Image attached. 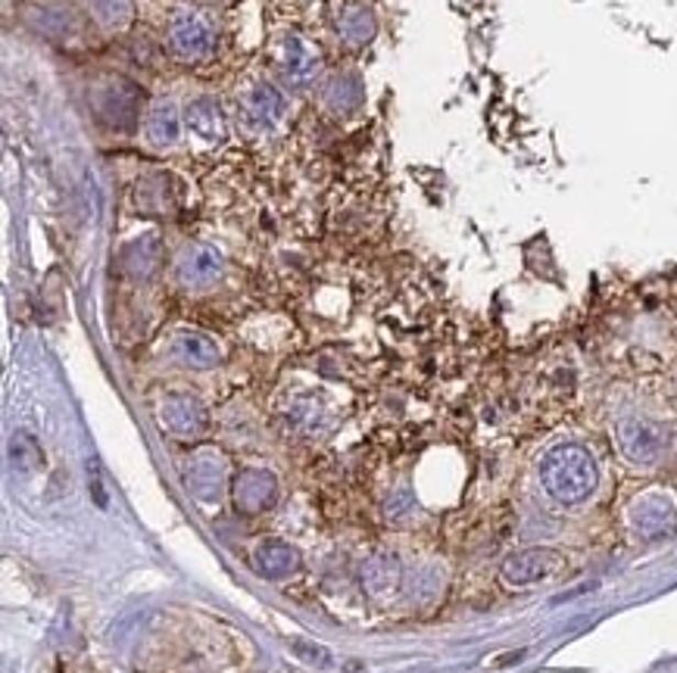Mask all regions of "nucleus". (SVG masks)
Wrapping results in <instances>:
<instances>
[{
    "mask_svg": "<svg viewBox=\"0 0 677 673\" xmlns=\"http://www.w3.org/2000/svg\"><path fill=\"white\" fill-rule=\"evenodd\" d=\"M181 119H185V135L197 141L200 147H219L225 141V135H229L222 106L210 94H203V91L191 94L181 103Z\"/></svg>",
    "mask_w": 677,
    "mask_h": 673,
    "instance_id": "1a4fd4ad",
    "label": "nucleus"
},
{
    "mask_svg": "<svg viewBox=\"0 0 677 673\" xmlns=\"http://www.w3.org/2000/svg\"><path fill=\"white\" fill-rule=\"evenodd\" d=\"M156 415H159V424H163L173 437H181V440H193V437H200V434L210 427L207 405L200 403L197 396H191V393H169V396L159 403Z\"/></svg>",
    "mask_w": 677,
    "mask_h": 673,
    "instance_id": "9d476101",
    "label": "nucleus"
},
{
    "mask_svg": "<svg viewBox=\"0 0 677 673\" xmlns=\"http://www.w3.org/2000/svg\"><path fill=\"white\" fill-rule=\"evenodd\" d=\"M185 483L191 496L203 505L222 500L229 483V459L219 449H197L185 464Z\"/></svg>",
    "mask_w": 677,
    "mask_h": 673,
    "instance_id": "0eeeda50",
    "label": "nucleus"
},
{
    "mask_svg": "<svg viewBox=\"0 0 677 673\" xmlns=\"http://www.w3.org/2000/svg\"><path fill=\"white\" fill-rule=\"evenodd\" d=\"M543 493L559 505H584L600 486V464L580 442H556L537 464Z\"/></svg>",
    "mask_w": 677,
    "mask_h": 673,
    "instance_id": "f257e3e1",
    "label": "nucleus"
},
{
    "mask_svg": "<svg viewBox=\"0 0 677 673\" xmlns=\"http://www.w3.org/2000/svg\"><path fill=\"white\" fill-rule=\"evenodd\" d=\"M337 32H341V38L347 41L349 47H366L368 41L375 38V32H378V20H375L371 7L353 3V7H347V10L341 13Z\"/></svg>",
    "mask_w": 677,
    "mask_h": 673,
    "instance_id": "f3484780",
    "label": "nucleus"
},
{
    "mask_svg": "<svg viewBox=\"0 0 677 673\" xmlns=\"http://www.w3.org/2000/svg\"><path fill=\"white\" fill-rule=\"evenodd\" d=\"M181 137H185L181 106L175 103L173 97H154V103L144 113V141L156 150H173L181 144Z\"/></svg>",
    "mask_w": 677,
    "mask_h": 673,
    "instance_id": "9b49d317",
    "label": "nucleus"
},
{
    "mask_svg": "<svg viewBox=\"0 0 677 673\" xmlns=\"http://www.w3.org/2000/svg\"><path fill=\"white\" fill-rule=\"evenodd\" d=\"M237 113L253 132H275L288 119V94L271 78L253 76L237 88Z\"/></svg>",
    "mask_w": 677,
    "mask_h": 673,
    "instance_id": "7ed1b4c3",
    "label": "nucleus"
},
{
    "mask_svg": "<svg viewBox=\"0 0 677 673\" xmlns=\"http://www.w3.org/2000/svg\"><path fill=\"white\" fill-rule=\"evenodd\" d=\"M677 524V502L662 493V490H650L640 493L637 500L628 505V527L637 534L640 539H658L665 537L668 530H675Z\"/></svg>",
    "mask_w": 677,
    "mask_h": 673,
    "instance_id": "6e6552de",
    "label": "nucleus"
},
{
    "mask_svg": "<svg viewBox=\"0 0 677 673\" xmlns=\"http://www.w3.org/2000/svg\"><path fill=\"white\" fill-rule=\"evenodd\" d=\"M278 493H281L278 490V478L271 471H263V468L244 471L234 481V505L244 515H263L266 508H271L278 502Z\"/></svg>",
    "mask_w": 677,
    "mask_h": 673,
    "instance_id": "f8f14e48",
    "label": "nucleus"
},
{
    "mask_svg": "<svg viewBox=\"0 0 677 673\" xmlns=\"http://www.w3.org/2000/svg\"><path fill=\"white\" fill-rule=\"evenodd\" d=\"M166 41H169L173 57L185 59V63H197V59L210 57L215 32L203 13H197V10H181V13H175L173 22H169V35H166Z\"/></svg>",
    "mask_w": 677,
    "mask_h": 673,
    "instance_id": "39448f33",
    "label": "nucleus"
},
{
    "mask_svg": "<svg viewBox=\"0 0 677 673\" xmlns=\"http://www.w3.org/2000/svg\"><path fill=\"white\" fill-rule=\"evenodd\" d=\"M322 100L329 106L334 116H347V113H356L359 103H363V81L353 72H344V76H334L325 85L322 91Z\"/></svg>",
    "mask_w": 677,
    "mask_h": 673,
    "instance_id": "dca6fc26",
    "label": "nucleus"
},
{
    "mask_svg": "<svg viewBox=\"0 0 677 673\" xmlns=\"http://www.w3.org/2000/svg\"><path fill=\"white\" fill-rule=\"evenodd\" d=\"M175 352H178V359H181L185 366L200 368V371L215 368L222 362V349H219V344H215L210 334H203V330H178V334H175Z\"/></svg>",
    "mask_w": 677,
    "mask_h": 673,
    "instance_id": "4468645a",
    "label": "nucleus"
},
{
    "mask_svg": "<svg viewBox=\"0 0 677 673\" xmlns=\"http://www.w3.org/2000/svg\"><path fill=\"white\" fill-rule=\"evenodd\" d=\"M615 442H619L624 462L637 464V468H653L668 456L675 434L668 424L650 418V415H624L615 424Z\"/></svg>",
    "mask_w": 677,
    "mask_h": 673,
    "instance_id": "f03ea898",
    "label": "nucleus"
},
{
    "mask_svg": "<svg viewBox=\"0 0 677 673\" xmlns=\"http://www.w3.org/2000/svg\"><path fill=\"white\" fill-rule=\"evenodd\" d=\"M285 422H288L293 434L312 437V434H319V430L329 424V408L319 403L315 396H297V400H290L288 418H285Z\"/></svg>",
    "mask_w": 677,
    "mask_h": 673,
    "instance_id": "6ab92c4d",
    "label": "nucleus"
},
{
    "mask_svg": "<svg viewBox=\"0 0 677 673\" xmlns=\"http://www.w3.org/2000/svg\"><path fill=\"white\" fill-rule=\"evenodd\" d=\"M363 583L375 598L393 596L400 586V561L393 556L368 558V564L363 568Z\"/></svg>",
    "mask_w": 677,
    "mask_h": 673,
    "instance_id": "a211bd4d",
    "label": "nucleus"
},
{
    "mask_svg": "<svg viewBox=\"0 0 677 673\" xmlns=\"http://www.w3.org/2000/svg\"><path fill=\"white\" fill-rule=\"evenodd\" d=\"M253 568L269 580L290 577V574L300 568V556H297V549L288 546V542L269 539V542H263V546L253 552Z\"/></svg>",
    "mask_w": 677,
    "mask_h": 673,
    "instance_id": "2eb2a0df",
    "label": "nucleus"
},
{
    "mask_svg": "<svg viewBox=\"0 0 677 673\" xmlns=\"http://www.w3.org/2000/svg\"><path fill=\"white\" fill-rule=\"evenodd\" d=\"M275 72L288 91H310L315 78L322 76V57L310 41L297 32L281 35L275 44Z\"/></svg>",
    "mask_w": 677,
    "mask_h": 673,
    "instance_id": "20e7f679",
    "label": "nucleus"
},
{
    "mask_svg": "<svg viewBox=\"0 0 677 673\" xmlns=\"http://www.w3.org/2000/svg\"><path fill=\"white\" fill-rule=\"evenodd\" d=\"M222 269H225L222 253L207 247V244H193L188 250H181L178 262H175L178 281L188 284V288H207V284H213L215 278L222 274Z\"/></svg>",
    "mask_w": 677,
    "mask_h": 673,
    "instance_id": "ddd939ff",
    "label": "nucleus"
},
{
    "mask_svg": "<svg viewBox=\"0 0 677 673\" xmlns=\"http://www.w3.org/2000/svg\"><path fill=\"white\" fill-rule=\"evenodd\" d=\"M565 568V558L556 549H546V546H534V549H524L515 552L503 561V583L506 586H515V590H528V586H537L553 580Z\"/></svg>",
    "mask_w": 677,
    "mask_h": 673,
    "instance_id": "423d86ee",
    "label": "nucleus"
},
{
    "mask_svg": "<svg viewBox=\"0 0 677 673\" xmlns=\"http://www.w3.org/2000/svg\"><path fill=\"white\" fill-rule=\"evenodd\" d=\"M85 7H88V13L95 16L103 29H110V32H119V29H125L129 22H132V0H85Z\"/></svg>",
    "mask_w": 677,
    "mask_h": 673,
    "instance_id": "aec40b11",
    "label": "nucleus"
}]
</instances>
